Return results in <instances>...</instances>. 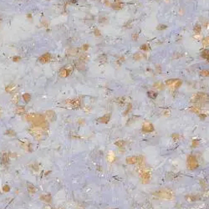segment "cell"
Returning <instances> with one entry per match:
<instances>
[{
  "label": "cell",
  "mask_w": 209,
  "mask_h": 209,
  "mask_svg": "<svg viewBox=\"0 0 209 209\" xmlns=\"http://www.w3.org/2000/svg\"><path fill=\"white\" fill-rule=\"evenodd\" d=\"M50 58H51V55H50V54H49V53H46V54H43V55L41 56L40 58H39V61H40L41 63H46V62L50 61Z\"/></svg>",
  "instance_id": "1"
},
{
  "label": "cell",
  "mask_w": 209,
  "mask_h": 209,
  "mask_svg": "<svg viewBox=\"0 0 209 209\" xmlns=\"http://www.w3.org/2000/svg\"><path fill=\"white\" fill-rule=\"evenodd\" d=\"M202 57L209 61V50H205L202 52Z\"/></svg>",
  "instance_id": "2"
},
{
  "label": "cell",
  "mask_w": 209,
  "mask_h": 209,
  "mask_svg": "<svg viewBox=\"0 0 209 209\" xmlns=\"http://www.w3.org/2000/svg\"><path fill=\"white\" fill-rule=\"evenodd\" d=\"M201 29H202V28H201L200 25H197V26H195V28H194V31L196 32V33H200Z\"/></svg>",
  "instance_id": "3"
},
{
  "label": "cell",
  "mask_w": 209,
  "mask_h": 209,
  "mask_svg": "<svg viewBox=\"0 0 209 209\" xmlns=\"http://www.w3.org/2000/svg\"><path fill=\"white\" fill-rule=\"evenodd\" d=\"M146 47H147V45H146V44H144V45H142V47H141V49H142V50H147L149 48H146Z\"/></svg>",
  "instance_id": "4"
},
{
  "label": "cell",
  "mask_w": 209,
  "mask_h": 209,
  "mask_svg": "<svg viewBox=\"0 0 209 209\" xmlns=\"http://www.w3.org/2000/svg\"><path fill=\"white\" fill-rule=\"evenodd\" d=\"M159 27H161V25H160ZM162 28H163V29H166V28H167V26H166V25H162ZM161 29V28H158V29Z\"/></svg>",
  "instance_id": "5"
},
{
  "label": "cell",
  "mask_w": 209,
  "mask_h": 209,
  "mask_svg": "<svg viewBox=\"0 0 209 209\" xmlns=\"http://www.w3.org/2000/svg\"><path fill=\"white\" fill-rule=\"evenodd\" d=\"M116 1H117V2H119V1H120V0H116Z\"/></svg>",
  "instance_id": "6"
}]
</instances>
